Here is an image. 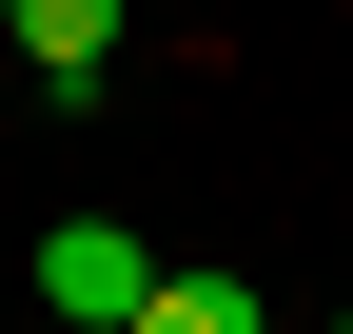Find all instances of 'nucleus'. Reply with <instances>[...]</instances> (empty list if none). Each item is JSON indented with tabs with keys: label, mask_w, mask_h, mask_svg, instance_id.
<instances>
[{
	"label": "nucleus",
	"mask_w": 353,
	"mask_h": 334,
	"mask_svg": "<svg viewBox=\"0 0 353 334\" xmlns=\"http://www.w3.org/2000/svg\"><path fill=\"white\" fill-rule=\"evenodd\" d=\"M138 334H255V275H157Z\"/></svg>",
	"instance_id": "nucleus-3"
},
{
	"label": "nucleus",
	"mask_w": 353,
	"mask_h": 334,
	"mask_svg": "<svg viewBox=\"0 0 353 334\" xmlns=\"http://www.w3.org/2000/svg\"><path fill=\"white\" fill-rule=\"evenodd\" d=\"M118 20H138V0H0V39L39 59V99H79V79L118 59Z\"/></svg>",
	"instance_id": "nucleus-2"
},
{
	"label": "nucleus",
	"mask_w": 353,
	"mask_h": 334,
	"mask_svg": "<svg viewBox=\"0 0 353 334\" xmlns=\"http://www.w3.org/2000/svg\"><path fill=\"white\" fill-rule=\"evenodd\" d=\"M39 315H79V334H138L157 315V256L118 217H39Z\"/></svg>",
	"instance_id": "nucleus-1"
}]
</instances>
